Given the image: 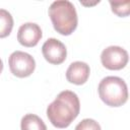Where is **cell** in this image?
I'll list each match as a JSON object with an SVG mask.
<instances>
[{
  "label": "cell",
  "instance_id": "6da1fadb",
  "mask_svg": "<svg viewBox=\"0 0 130 130\" xmlns=\"http://www.w3.org/2000/svg\"><path fill=\"white\" fill-rule=\"evenodd\" d=\"M80 102L77 94L71 90L61 91L47 108V117L56 128L68 127L78 116Z\"/></svg>",
  "mask_w": 130,
  "mask_h": 130
},
{
  "label": "cell",
  "instance_id": "7a4b0ae2",
  "mask_svg": "<svg viewBox=\"0 0 130 130\" xmlns=\"http://www.w3.org/2000/svg\"><path fill=\"white\" fill-rule=\"evenodd\" d=\"M53 26L62 36L71 35L77 27L78 17L74 5L67 0L54 1L48 10Z\"/></svg>",
  "mask_w": 130,
  "mask_h": 130
},
{
  "label": "cell",
  "instance_id": "3957f363",
  "mask_svg": "<svg viewBox=\"0 0 130 130\" xmlns=\"http://www.w3.org/2000/svg\"><path fill=\"white\" fill-rule=\"evenodd\" d=\"M101 100L110 107H121L128 100V88L126 82L117 76L103 78L98 87Z\"/></svg>",
  "mask_w": 130,
  "mask_h": 130
},
{
  "label": "cell",
  "instance_id": "277c9868",
  "mask_svg": "<svg viewBox=\"0 0 130 130\" xmlns=\"http://www.w3.org/2000/svg\"><path fill=\"white\" fill-rule=\"evenodd\" d=\"M11 73L19 78H24L32 74L36 68L35 59L27 53L21 51L13 52L8 60Z\"/></svg>",
  "mask_w": 130,
  "mask_h": 130
},
{
  "label": "cell",
  "instance_id": "5b68a950",
  "mask_svg": "<svg viewBox=\"0 0 130 130\" xmlns=\"http://www.w3.org/2000/svg\"><path fill=\"white\" fill-rule=\"evenodd\" d=\"M128 53L119 46H110L101 54V62L109 70H120L128 63Z\"/></svg>",
  "mask_w": 130,
  "mask_h": 130
},
{
  "label": "cell",
  "instance_id": "8992f818",
  "mask_svg": "<svg viewBox=\"0 0 130 130\" xmlns=\"http://www.w3.org/2000/svg\"><path fill=\"white\" fill-rule=\"evenodd\" d=\"M44 58L51 64L59 65L66 60L67 49L65 45L55 38L48 39L42 46Z\"/></svg>",
  "mask_w": 130,
  "mask_h": 130
},
{
  "label": "cell",
  "instance_id": "52a82bcc",
  "mask_svg": "<svg viewBox=\"0 0 130 130\" xmlns=\"http://www.w3.org/2000/svg\"><path fill=\"white\" fill-rule=\"evenodd\" d=\"M42 29L39 24L34 22H26L18 28L17 31V41L20 45L31 48L38 45L40 40L42 39Z\"/></svg>",
  "mask_w": 130,
  "mask_h": 130
},
{
  "label": "cell",
  "instance_id": "ba28073f",
  "mask_svg": "<svg viewBox=\"0 0 130 130\" xmlns=\"http://www.w3.org/2000/svg\"><path fill=\"white\" fill-rule=\"evenodd\" d=\"M89 73L90 68L85 62L76 61L69 65L66 71V78L70 83L81 85L87 81Z\"/></svg>",
  "mask_w": 130,
  "mask_h": 130
},
{
  "label": "cell",
  "instance_id": "9c48e42d",
  "mask_svg": "<svg viewBox=\"0 0 130 130\" xmlns=\"http://www.w3.org/2000/svg\"><path fill=\"white\" fill-rule=\"evenodd\" d=\"M21 130H47L44 121L35 114H26L20 121Z\"/></svg>",
  "mask_w": 130,
  "mask_h": 130
},
{
  "label": "cell",
  "instance_id": "30bf717a",
  "mask_svg": "<svg viewBox=\"0 0 130 130\" xmlns=\"http://www.w3.org/2000/svg\"><path fill=\"white\" fill-rule=\"evenodd\" d=\"M12 28L13 18L11 14L5 9H0V39L8 37Z\"/></svg>",
  "mask_w": 130,
  "mask_h": 130
},
{
  "label": "cell",
  "instance_id": "8fae6325",
  "mask_svg": "<svg viewBox=\"0 0 130 130\" xmlns=\"http://www.w3.org/2000/svg\"><path fill=\"white\" fill-rule=\"evenodd\" d=\"M110 5L112 7V11L118 16L124 17V16H128L130 13V1H124V2L110 1Z\"/></svg>",
  "mask_w": 130,
  "mask_h": 130
},
{
  "label": "cell",
  "instance_id": "7c38bea8",
  "mask_svg": "<svg viewBox=\"0 0 130 130\" xmlns=\"http://www.w3.org/2000/svg\"><path fill=\"white\" fill-rule=\"evenodd\" d=\"M75 130H102L100 124L94 121L93 119H83L81 122H79Z\"/></svg>",
  "mask_w": 130,
  "mask_h": 130
},
{
  "label": "cell",
  "instance_id": "4fadbf2b",
  "mask_svg": "<svg viewBox=\"0 0 130 130\" xmlns=\"http://www.w3.org/2000/svg\"><path fill=\"white\" fill-rule=\"evenodd\" d=\"M2 70H3V62H2V60L0 59V73L2 72Z\"/></svg>",
  "mask_w": 130,
  "mask_h": 130
}]
</instances>
